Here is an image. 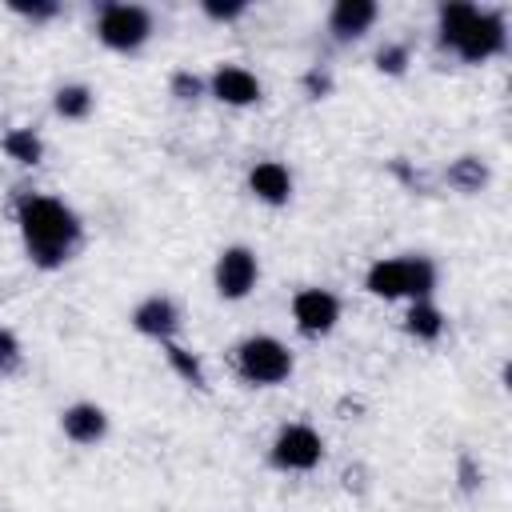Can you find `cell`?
Returning a JSON list of instances; mask_svg holds the SVG:
<instances>
[{"label": "cell", "mask_w": 512, "mask_h": 512, "mask_svg": "<svg viewBox=\"0 0 512 512\" xmlns=\"http://www.w3.org/2000/svg\"><path fill=\"white\" fill-rule=\"evenodd\" d=\"M16 224L36 268H60L80 244V216L56 196H24L16 204Z\"/></svg>", "instance_id": "obj_1"}, {"label": "cell", "mask_w": 512, "mask_h": 512, "mask_svg": "<svg viewBox=\"0 0 512 512\" xmlns=\"http://www.w3.org/2000/svg\"><path fill=\"white\" fill-rule=\"evenodd\" d=\"M440 44L452 48L468 64H484L508 48L504 16L480 12L476 4H448L440 8Z\"/></svg>", "instance_id": "obj_2"}, {"label": "cell", "mask_w": 512, "mask_h": 512, "mask_svg": "<svg viewBox=\"0 0 512 512\" xmlns=\"http://www.w3.org/2000/svg\"><path fill=\"white\" fill-rule=\"evenodd\" d=\"M364 288L380 300H428L436 288V264L428 256H392V260H376L364 276Z\"/></svg>", "instance_id": "obj_3"}, {"label": "cell", "mask_w": 512, "mask_h": 512, "mask_svg": "<svg viewBox=\"0 0 512 512\" xmlns=\"http://www.w3.org/2000/svg\"><path fill=\"white\" fill-rule=\"evenodd\" d=\"M236 372L256 388L284 384L292 376V352L276 336H248L236 344Z\"/></svg>", "instance_id": "obj_4"}, {"label": "cell", "mask_w": 512, "mask_h": 512, "mask_svg": "<svg viewBox=\"0 0 512 512\" xmlns=\"http://www.w3.org/2000/svg\"><path fill=\"white\" fill-rule=\"evenodd\" d=\"M96 36L104 48L112 52H136L148 44L152 36V12L144 4H124V0H112L96 12Z\"/></svg>", "instance_id": "obj_5"}, {"label": "cell", "mask_w": 512, "mask_h": 512, "mask_svg": "<svg viewBox=\"0 0 512 512\" xmlns=\"http://www.w3.org/2000/svg\"><path fill=\"white\" fill-rule=\"evenodd\" d=\"M268 460L280 472H308V468H316L324 460V440L308 424H284L276 432L272 448H268Z\"/></svg>", "instance_id": "obj_6"}, {"label": "cell", "mask_w": 512, "mask_h": 512, "mask_svg": "<svg viewBox=\"0 0 512 512\" xmlns=\"http://www.w3.org/2000/svg\"><path fill=\"white\" fill-rule=\"evenodd\" d=\"M256 276H260V264H256V252L244 248V244H228L220 256H216V268H212V284L224 300H244L252 288H256Z\"/></svg>", "instance_id": "obj_7"}, {"label": "cell", "mask_w": 512, "mask_h": 512, "mask_svg": "<svg viewBox=\"0 0 512 512\" xmlns=\"http://www.w3.org/2000/svg\"><path fill=\"white\" fill-rule=\"evenodd\" d=\"M292 320L304 336H324L340 320V300L328 288H300L292 296Z\"/></svg>", "instance_id": "obj_8"}, {"label": "cell", "mask_w": 512, "mask_h": 512, "mask_svg": "<svg viewBox=\"0 0 512 512\" xmlns=\"http://www.w3.org/2000/svg\"><path fill=\"white\" fill-rule=\"evenodd\" d=\"M132 328L140 336H152L160 344H168L180 328V308L168 300V296H144L136 308H132Z\"/></svg>", "instance_id": "obj_9"}, {"label": "cell", "mask_w": 512, "mask_h": 512, "mask_svg": "<svg viewBox=\"0 0 512 512\" xmlns=\"http://www.w3.org/2000/svg\"><path fill=\"white\" fill-rule=\"evenodd\" d=\"M208 92L220 100V104H232V108H244V104H256L260 100V80L240 68V64H220L212 76H208Z\"/></svg>", "instance_id": "obj_10"}, {"label": "cell", "mask_w": 512, "mask_h": 512, "mask_svg": "<svg viewBox=\"0 0 512 512\" xmlns=\"http://www.w3.org/2000/svg\"><path fill=\"white\" fill-rule=\"evenodd\" d=\"M248 192L272 208L288 204L292 200V172L280 164V160H260L252 172H248Z\"/></svg>", "instance_id": "obj_11"}, {"label": "cell", "mask_w": 512, "mask_h": 512, "mask_svg": "<svg viewBox=\"0 0 512 512\" xmlns=\"http://www.w3.org/2000/svg\"><path fill=\"white\" fill-rule=\"evenodd\" d=\"M60 428L72 444H100L108 436V416L100 404H72L60 412Z\"/></svg>", "instance_id": "obj_12"}, {"label": "cell", "mask_w": 512, "mask_h": 512, "mask_svg": "<svg viewBox=\"0 0 512 512\" xmlns=\"http://www.w3.org/2000/svg\"><path fill=\"white\" fill-rule=\"evenodd\" d=\"M376 24V4L372 0H340L328 12V32L336 40H360Z\"/></svg>", "instance_id": "obj_13"}, {"label": "cell", "mask_w": 512, "mask_h": 512, "mask_svg": "<svg viewBox=\"0 0 512 512\" xmlns=\"http://www.w3.org/2000/svg\"><path fill=\"white\" fill-rule=\"evenodd\" d=\"M404 328H408V336H416V340H440V332H444V312H440L432 300H412V308H408V316H404Z\"/></svg>", "instance_id": "obj_14"}, {"label": "cell", "mask_w": 512, "mask_h": 512, "mask_svg": "<svg viewBox=\"0 0 512 512\" xmlns=\"http://www.w3.org/2000/svg\"><path fill=\"white\" fill-rule=\"evenodd\" d=\"M52 104H56V112L64 120H84L92 112V88L88 84H64V88H56Z\"/></svg>", "instance_id": "obj_15"}, {"label": "cell", "mask_w": 512, "mask_h": 512, "mask_svg": "<svg viewBox=\"0 0 512 512\" xmlns=\"http://www.w3.org/2000/svg\"><path fill=\"white\" fill-rule=\"evenodd\" d=\"M4 152H8L16 164H40L44 140H40L32 128H12V132L4 136Z\"/></svg>", "instance_id": "obj_16"}, {"label": "cell", "mask_w": 512, "mask_h": 512, "mask_svg": "<svg viewBox=\"0 0 512 512\" xmlns=\"http://www.w3.org/2000/svg\"><path fill=\"white\" fill-rule=\"evenodd\" d=\"M164 360L176 368V376H180L184 384H196V388H204V384H208V376H204L200 360H196L192 352H184L180 344H172V340H168V344H164Z\"/></svg>", "instance_id": "obj_17"}, {"label": "cell", "mask_w": 512, "mask_h": 512, "mask_svg": "<svg viewBox=\"0 0 512 512\" xmlns=\"http://www.w3.org/2000/svg\"><path fill=\"white\" fill-rule=\"evenodd\" d=\"M484 176H488V172H484L480 160H472V156H464L460 164L448 168V180H452L456 188H464V192H476V188L484 184Z\"/></svg>", "instance_id": "obj_18"}, {"label": "cell", "mask_w": 512, "mask_h": 512, "mask_svg": "<svg viewBox=\"0 0 512 512\" xmlns=\"http://www.w3.org/2000/svg\"><path fill=\"white\" fill-rule=\"evenodd\" d=\"M404 64H408V48H404V44H384V48L376 52V68H380V72L400 76V72H404Z\"/></svg>", "instance_id": "obj_19"}, {"label": "cell", "mask_w": 512, "mask_h": 512, "mask_svg": "<svg viewBox=\"0 0 512 512\" xmlns=\"http://www.w3.org/2000/svg\"><path fill=\"white\" fill-rule=\"evenodd\" d=\"M16 368H20V344H16L12 332L0 328V376H8V372H16Z\"/></svg>", "instance_id": "obj_20"}, {"label": "cell", "mask_w": 512, "mask_h": 512, "mask_svg": "<svg viewBox=\"0 0 512 512\" xmlns=\"http://www.w3.org/2000/svg\"><path fill=\"white\" fill-rule=\"evenodd\" d=\"M204 92V80L200 76H192V72H176L172 76V96L176 100H196Z\"/></svg>", "instance_id": "obj_21"}, {"label": "cell", "mask_w": 512, "mask_h": 512, "mask_svg": "<svg viewBox=\"0 0 512 512\" xmlns=\"http://www.w3.org/2000/svg\"><path fill=\"white\" fill-rule=\"evenodd\" d=\"M12 12H20V16H28V20H52L60 8L56 4H24V0H12Z\"/></svg>", "instance_id": "obj_22"}, {"label": "cell", "mask_w": 512, "mask_h": 512, "mask_svg": "<svg viewBox=\"0 0 512 512\" xmlns=\"http://www.w3.org/2000/svg\"><path fill=\"white\" fill-rule=\"evenodd\" d=\"M244 12V0H232V4H216V0H204V16L212 20H236Z\"/></svg>", "instance_id": "obj_23"}]
</instances>
